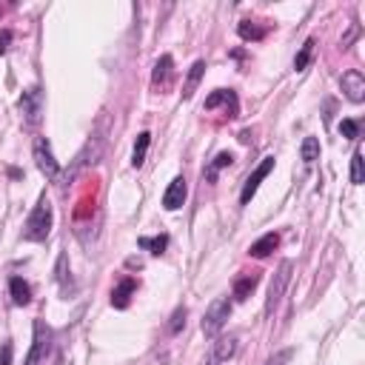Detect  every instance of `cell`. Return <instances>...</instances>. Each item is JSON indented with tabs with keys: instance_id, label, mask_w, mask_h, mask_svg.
I'll return each mask as SVG.
<instances>
[{
	"instance_id": "6da1fadb",
	"label": "cell",
	"mask_w": 365,
	"mask_h": 365,
	"mask_svg": "<svg viewBox=\"0 0 365 365\" xmlns=\"http://www.w3.org/2000/svg\"><path fill=\"white\" fill-rule=\"evenodd\" d=\"M52 232V203L46 197L37 200L35 211L29 214V220H26V229H23V237L29 243H43Z\"/></svg>"
},
{
	"instance_id": "7a4b0ae2",
	"label": "cell",
	"mask_w": 365,
	"mask_h": 365,
	"mask_svg": "<svg viewBox=\"0 0 365 365\" xmlns=\"http://www.w3.org/2000/svg\"><path fill=\"white\" fill-rule=\"evenodd\" d=\"M229 317H232V300L229 297H217L208 306L205 317H203V334L205 337H217V334H220V328L229 323Z\"/></svg>"
},
{
	"instance_id": "3957f363",
	"label": "cell",
	"mask_w": 365,
	"mask_h": 365,
	"mask_svg": "<svg viewBox=\"0 0 365 365\" xmlns=\"http://www.w3.org/2000/svg\"><path fill=\"white\" fill-rule=\"evenodd\" d=\"M291 271H294V263H291V260H282V263H280V268H277V274H274V280H271V285H268L265 317H271V314H274V309L280 306V300H282V294H285V285L291 282Z\"/></svg>"
},
{
	"instance_id": "277c9868",
	"label": "cell",
	"mask_w": 365,
	"mask_h": 365,
	"mask_svg": "<svg viewBox=\"0 0 365 365\" xmlns=\"http://www.w3.org/2000/svg\"><path fill=\"white\" fill-rule=\"evenodd\" d=\"M18 109H20V117H23V126L26 128H37L40 123V114H43V92L37 86L26 89L18 100Z\"/></svg>"
},
{
	"instance_id": "5b68a950",
	"label": "cell",
	"mask_w": 365,
	"mask_h": 365,
	"mask_svg": "<svg viewBox=\"0 0 365 365\" xmlns=\"http://www.w3.org/2000/svg\"><path fill=\"white\" fill-rule=\"evenodd\" d=\"M35 163H37V169H40L49 180H57L60 166H57V160H54V155H52V145H49L46 137H37V140H35Z\"/></svg>"
},
{
	"instance_id": "8992f818",
	"label": "cell",
	"mask_w": 365,
	"mask_h": 365,
	"mask_svg": "<svg viewBox=\"0 0 365 365\" xmlns=\"http://www.w3.org/2000/svg\"><path fill=\"white\" fill-rule=\"evenodd\" d=\"M49 345H52V331L46 328V323H35V340H32V351L26 357V365H40L49 354Z\"/></svg>"
},
{
	"instance_id": "52a82bcc",
	"label": "cell",
	"mask_w": 365,
	"mask_h": 365,
	"mask_svg": "<svg viewBox=\"0 0 365 365\" xmlns=\"http://www.w3.org/2000/svg\"><path fill=\"white\" fill-rule=\"evenodd\" d=\"M271 169H274V157H263V163L254 169V174L246 180V186H243V191H240V203H243V205H249V203H251V197L257 194L260 183L271 174Z\"/></svg>"
},
{
	"instance_id": "ba28073f",
	"label": "cell",
	"mask_w": 365,
	"mask_h": 365,
	"mask_svg": "<svg viewBox=\"0 0 365 365\" xmlns=\"http://www.w3.org/2000/svg\"><path fill=\"white\" fill-rule=\"evenodd\" d=\"M340 86H342V92H345L348 100H354V103H362L365 100V78H362V71L348 68L345 75L340 78Z\"/></svg>"
},
{
	"instance_id": "9c48e42d",
	"label": "cell",
	"mask_w": 365,
	"mask_h": 365,
	"mask_svg": "<svg viewBox=\"0 0 365 365\" xmlns=\"http://www.w3.org/2000/svg\"><path fill=\"white\" fill-rule=\"evenodd\" d=\"M172 78H174V60H172V54H163V57L155 63L152 86H155V89H169V86H172Z\"/></svg>"
},
{
	"instance_id": "30bf717a",
	"label": "cell",
	"mask_w": 365,
	"mask_h": 365,
	"mask_svg": "<svg viewBox=\"0 0 365 365\" xmlns=\"http://www.w3.org/2000/svg\"><path fill=\"white\" fill-rule=\"evenodd\" d=\"M183 203H186V180H183V177H174V180L169 183L166 194H163V205H166L169 211H177Z\"/></svg>"
},
{
	"instance_id": "8fae6325",
	"label": "cell",
	"mask_w": 365,
	"mask_h": 365,
	"mask_svg": "<svg viewBox=\"0 0 365 365\" xmlns=\"http://www.w3.org/2000/svg\"><path fill=\"white\" fill-rule=\"evenodd\" d=\"M9 291H12V303L15 306H29L32 288H29V282H23V277H12L9 280Z\"/></svg>"
},
{
	"instance_id": "7c38bea8",
	"label": "cell",
	"mask_w": 365,
	"mask_h": 365,
	"mask_svg": "<svg viewBox=\"0 0 365 365\" xmlns=\"http://www.w3.org/2000/svg\"><path fill=\"white\" fill-rule=\"evenodd\" d=\"M203 75H205V60H197V63L191 66V71H189V78H186V86H183V97H186V100L197 92V86H200Z\"/></svg>"
},
{
	"instance_id": "4fadbf2b",
	"label": "cell",
	"mask_w": 365,
	"mask_h": 365,
	"mask_svg": "<svg viewBox=\"0 0 365 365\" xmlns=\"http://www.w3.org/2000/svg\"><path fill=\"white\" fill-rule=\"evenodd\" d=\"M277 246H280V237H277V234H265V237H260V240L249 249V254H251V257H257V260H263V257H268Z\"/></svg>"
},
{
	"instance_id": "5bb4252c",
	"label": "cell",
	"mask_w": 365,
	"mask_h": 365,
	"mask_svg": "<svg viewBox=\"0 0 365 365\" xmlns=\"http://www.w3.org/2000/svg\"><path fill=\"white\" fill-rule=\"evenodd\" d=\"M149 143H152V134H149V131H143V134L137 137V143H134V155H131V166H134V169H140V166L145 163V152H149Z\"/></svg>"
},
{
	"instance_id": "9a60e30c",
	"label": "cell",
	"mask_w": 365,
	"mask_h": 365,
	"mask_svg": "<svg viewBox=\"0 0 365 365\" xmlns=\"http://www.w3.org/2000/svg\"><path fill=\"white\" fill-rule=\"evenodd\" d=\"M300 155H303V163L306 166H314L320 160V140L317 137H306L303 145H300Z\"/></svg>"
},
{
	"instance_id": "2e32d148",
	"label": "cell",
	"mask_w": 365,
	"mask_h": 365,
	"mask_svg": "<svg viewBox=\"0 0 365 365\" xmlns=\"http://www.w3.org/2000/svg\"><path fill=\"white\" fill-rule=\"evenodd\" d=\"M131 291H134V280H123V282L112 291V306H114V309H126Z\"/></svg>"
},
{
	"instance_id": "e0dca14e",
	"label": "cell",
	"mask_w": 365,
	"mask_h": 365,
	"mask_svg": "<svg viewBox=\"0 0 365 365\" xmlns=\"http://www.w3.org/2000/svg\"><path fill=\"white\" fill-rule=\"evenodd\" d=\"M220 103H226V106H232V112L237 114V97H234V92H226V89H217L208 100H205V109H214V106H220Z\"/></svg>"
},
{
	"instance_id": "ac0fdd59",
	"label": "cell",
	"mask_w": 365,
	"mask_h": 365,
	"mask_svg": "<svg viewBox=\"0 0 365 365\" xmlns=\"http://www.w3.org/2000/svg\"><path fill=\"white\" fill-rule=\"evenodd\" d=\"M254 285H257V277H254V274L240 277V280L234 282V297H237V300H249V294L254 291Z\"/></svg>"
},
{
	"instance_id": "d6986e66",
	"label": "cell",
	"mask_w": 365,
	"mask_h": 365,
	"mask_svg": "<svg viewBox=\"0 0 365 365\" xmlns=\"http://www.w3.org/2000/svg\"><path fill=\"white\" fill-rule=\"evenodd\" d=\"M362 180H365L362 152H354V157H351V183H354V186H362Z\"/></svg>"
},
{
	"instance_id": "ffe728a7",
	"label": "cell",
	"mask_w": 365,
	"mask_h": 365,
	"mask_svg": "<svg viewBox=\"0 0 365 365\" xmlns=\"http://www.w3.org/2000/svg\"><path fill=\"white\" fill-rule=\"evenodd\" d=\"M232 160H234V157H232L229 152H220V155H217V157H214V163L208 166V180H214V177H217V172H220V169L232 166Z\"/></svg>"
},
{
	"instance_id": "44dd1931",
	"label": "cell",
	"mask_w": 365,
	"mask_h": 365,
	"mask_svg": "<svg viewBox=\"0 0 365 365\" xmlns=\"http://www.w3.org/2000/svg\"><path fill=\"white\" fill-rule=\"evenodd\" d=\"M311 54H314V40H306V46L300 49V54H297V60H294V68H297V71H306Z\"/></svg>"
},
{
	"instance_id": "7402d4cb",
	"label": "cell",
	"mask_w": 365,
	"mask_h": 365,
	"mask_svg": "<svg viewBox=\"0 0 365 365\" xmlns=\"http://www.w3.org/2000/svg\"><path fill=\"white\" fill-rule=\"evenodd\" d=\"M140 246H143V249H152V254H163V249L169 246V237H166V234H160V237H155V240L143 237V240H140Z\"/></svg>"
},
{
	"instance_id": "603a6c76",
	"label": "cell",
	"mask_w": 365,
	"mask_h": 365,
	"mask_svg": "<svg viewBox=\"0 0 365 365\" xmlns=\"http://www.w3.org/2000/svg\"><path fill=\"white\" fill-rule=\"evenodd\" d=\"M237 32H240V37H243V40H260V37L265 35V32H263V29H257L251 20H243Z\"/></svg>"
},
{
	"instance_id": "cb8c5ba5",
	"label": "cell",
	"mask_w": 365,
	"mask_h": 365,
	"mask_svg": "<svg viewBox=\"0 0 365 365\" xmlns=\"http://www.w3.org/2000/svg\"><path fill=\"white\" fill-rule=\"evenodd\" d=\"M186 314H189L186 309H177V311L172 314V323H169V331H172V334H180V328L186 325Z\"/></svg>"
},
{
	"instance_id": "d4e9b609",
	"label": "cell",
	"mask_w": 365,
	"mask_h": 365,
	"mask_svg": "<svg viewBox=\"0 0 365 365\" xmlns=\"http://www.w3.org/2000/svg\"><path fill=\"white\" fill-rule=\"evenodd\" d=\"M340 131H342L348 140H357V137H359V123H357V120H342V123H340Z\"/></svg>"
},
{
	"instance_id": "484cf974",
	"label": "cell",
	"mask_w": 365,
	"mask_h": 365,
	"mask_svg": "<svg viewBox=\"0 0 365 365\" xmlns=\"http://www.w3.org/2000/svg\"><path fill=\"white\" fill-rule=\"evenodd\" d=\"M291 354H294L291 348H288V351H280V354H274V357H271V359L265 362V365H285V362L291 359Z\"/></svg>"
},
{
	"instance_id": "4316f807",
	"label": "cell",
	"mask_w": 365,
	"mask_h": 365,
	"mask_svg": "<svg viewBox=\"0 0 365 365\" xmlns=\"http://www.w3.org/2000/svg\"><path fill=\"white\" fill-rule=\"evenodd\" d=\"M0 365H12V342L0 345Z\"/></svg>"
},
{
	"instance_id": "83f0119b",
	"label": "cell",
	"mask_w": 365,
	"mask_h": 365,
	"mask_svg": "<svg viewBox=\"0 0 365 365\" xmlns=\"http://www.w3.org/2000/svg\"><path fill=\"white\" fill-rule=\"evenodd\" d=\"M66 263H68V260H66V254H60V257H57V280H60L63 285H66V280H68V274H66Z\"/></svg>"
},
{
	"instance_id": "f1b7e54d",
	"label": "cell",
	"mask_w": 365,
	"mask_h": 365,
	"mask_svg": "<svg viewBox=\"0 0 365 365\" xmlns=\"http://www.w3.org/2000/svg\"><path fill=\"white\" fill-rule=\"evenodd\" d=\"M9 43H12V32H9V29H4V32H0V54H6Z\"/></svg>"
},
{
	"instance_id": "f546056e",
	"label": "cell",
	"mask_w": 365,
	"mask_h": 365,
	"mask_svg": "<svg viewBox=\"0 0 365 365\" xmlns=\"http://www.w3.org/2000/svg\"><path fill=\"white\" fill-rule=\"evenodd\" d=\"M205 365H226V359H223V357H217V354L211 351V354H208V359H205Z\"/></svg>"
}]
</instances>
